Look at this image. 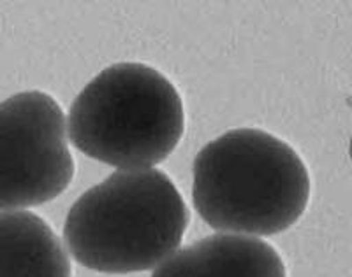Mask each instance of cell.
Returning <instances> with one entry per match:
<instances>
[{"label":"cell","instance_id":"cell-1","mask_svg":"<svg viewBox=\"0 0 352 277\" xmlns=\"http://www.w3.org/2000/svg\"><path fill=\"white\" fill-rule=\"evenodd\" d=\"M192 200L212 228L275 235L291 228L310 198V176L287 143L259 128L229 130L197 153Z\"/></svg>","mask_w":352,"mask_h":277},{"label":"cell","instance_id":"cell-2","mask_svg":"<svg viewBox=\"0 0 352 277\" xmlns=\"http://www.w3.org/2000/svg\"><path fill=\"white\" fill-rule=\"evenodd\" d=\"M188 221L187 204L166 172L118 171L72 204L64 241L87 269L143 272L175 253Z\"/></svg>","mask_w":352,"mask_h":277},{"label":"cell","instance_id":"cell-3","mask_svg":"<svg viewBox=\"0 0 352 277\" xmlns=\"http://www.w3.org/2000/svg\"><path fill=\"white\" fill-rule=\"evenodd\" d=\"M72 144L120 171L164 162L185 132L184 102L175 84L155 69L120 62L94 77L67 116Z\"/></svg>","mask_w":352,"mask_h":277},{"label":"cell","instance_id":"cell-4","mask_svg":"<svg viewBox=\"0 0 352 277\" xmlns=\"http://www.w3.org/2000/svg\"><path fill=\"white\" fill-rule=\"evenodd\" d=\"M72 178L74 160L58 102L39 90L0 102V210L50 202Z\"/></svg>","mask_w":352,"mask_h":277},{"label":"cell","instance_id":"cell-5","mask_svg":"<svg viewBox=\"0 0 352 277\" xmlns=\"http://www.w3.org/2000/svg\"><path fill=\"white\" fill-rule=\"evenodd\" d=\"M152 277H285V265L261 239L215 234L173 253Z\"/></svg>","mask_w":352,"mask_h":277},{"label":"cell","instance_id":"cell-6","mask_svg":"<svg viewBox=\"0 0 352 277\" xmlns=\"http://www.w3.org/2000/svg\"><path fill=\"white\" fill-rule=\"evenodd\" d=\"M52 226L28 210H0V277H71Z\"/></svg>","mask_w":352,"mask_h":277}]
</instances>
